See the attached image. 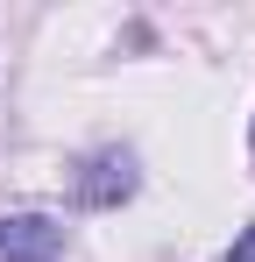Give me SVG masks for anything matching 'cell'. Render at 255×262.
<instances>
[{
  "label": "cell",
  "mask_w": 255,
  "mask_h": 262,
  "mask_svg": "<svg viewBox=\"0 0 255 262\" xmlns=\"http://www.w3.org/2000/svg\"><path fill=\"white\" fill-rule=\"evenodd\" d=\"M64 255V227L50 213H7L0 220V262H57Z\"/></svg>",
  "instance_id": "2"
},
{
  "label": "cell",
  "mask_w": 255,
  "mask_h": 262,
  "mask_svg": "<svg viewBox=\"0 0 255 262\" xmlns=\"http://www.w3.org/2000/svg\"><path fill=\"white\" fill-rule=\"evenodd\" d=\"M78 206H92V213H107V206H121V199H135V156L128 149H92L78 163Z\"/></svg>",
  "instance_id": "1"
},
{
  "label": "cell",
  "mask_w": 255,
  "mask_h": 262,
  "mask_svg": "<svg viewBox=\"0 0 255 262\" xmlns=\"http://www.w3.org/2000/svg\"><path fill=\"white\" fill-rule=\"evenodd\" d=\"M227 262H255V227L241 234V241H234V255H227Z\"/></svg>",
  "instance_id": "3"
}]
</instances>
